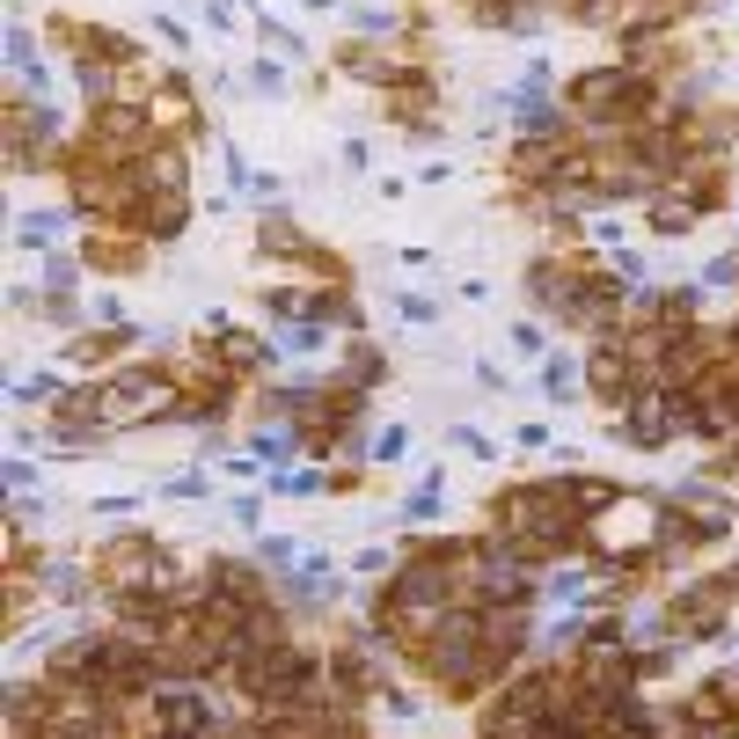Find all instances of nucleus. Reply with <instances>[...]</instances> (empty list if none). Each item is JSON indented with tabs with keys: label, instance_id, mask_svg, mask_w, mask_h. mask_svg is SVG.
Returning <instances> with one entry per match:
<instances>
[{
	"label": "nucleus",
	"instance_id": "obj_1",
	"mask_svg": "<svg viewBox=\"0 0 739 739\" xmlns=\"http://www.w3.org/2000/svg\"><path fill=\"white\" fill-rule=\"evenodd\" d=\"M74 220H81V205H74V213H30V220H22V242H52V235H66Z\"/></svg>",
	"mask_w": 739,
	"mask_h": 739
},
{
	"label": "nucleus",
	"instance_id": "obj_3",
	"mask_svg": "<svg viewBox=\"0 0 739 739\" xmlns=\"http://www.w3.org/2000/svg\"><path fill=\"white\" fill-rule=\"evenodd\" d=\"M396 315H403V322H432V300H410V293H403V300H396Z\"/></svg>",
	"mask_w": 739,
	"mask_h": 739
},
{
	"label": "nucleus",
	"instance_id": "obj_2",
	"mask_svg": "<svg viewBox=\"0 0 739 739\" xmlns=\"http://www.w3.org/2000/svg\"><path fill=\"white\" fill-rule=\"evenodd\" d=\"M542 388H549V396L564 403V396H571V366H564V359H549V374H542Z\"/></svg>",
	"mask_w": 739,
	"mask_h": 739
}]
</instances>
